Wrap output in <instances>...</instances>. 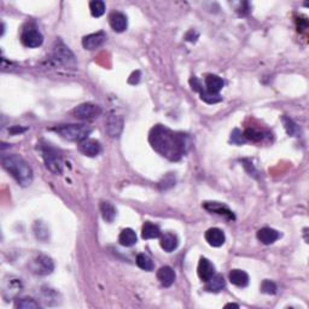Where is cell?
<instances>
[{"instance_id": "obj_1", "label": "cell", "mask_w": 309, "mask_h": 309, "mask_svg": "<svg viewBox=\"0 0 309 309\" xmlns=\"http://www.w3.org/2000/svg\"><path fill=\"white\" fill-rule=\"evenodd\" d=\"M149 140L157 153L172 161L184 156L190 148V138L186 134L176 133L161 125L153 128Z\"/></svg>"}, {"instance_id": "obj_2", "label": "cell", "mask_w": 309, "mask_h": 309, "mask_svg": "<svg viewBox=\"0 0 309 309\" xmlns=\"http://www.w3.org/2000/svg\"><path fill=\"white\" fill-rule=\"evenodd\" d=\"M2 167L19 185L28 186L33 181V171L26 159L19 154H5L1 158Z\"/></svg>"}, {"instance_id": "obj_3", "label": "cell", "mask_w": 309, "mask_h": 309, "mask_svg": "<svg viewBox=\"0 0 309 309\" xmlns=\"http://www.w3.org/2000/svg\"><path fill=\"white\" fill-rule=\"evenodd\" d=\"M40 150H41L42 158H44L45 166L49 169L51 173L55 175H59L63 172V156L60 154V151H58L57 149L53 148L50 144H45V145L40 146Z\"/></svg>"}, {"instance_id": "obj_4", "label": "cell", "mask_w": 309, "mask_h": 309, "mask_svg": "<svg viewBox=\"0 0 309 309\" xmlns=\"http://www.w3.org/2000/svg\"><path fill=\"white\" fill-rule=\"evenodd\" d=\"M53 131L57 132L65 140L81 143L87 139L92 129L86 125H63L59 127H55Z\"/></svg>"}, {"instance_id": "obj_5", "label": "cell", "mask_w": 309, "mask_h": 309, "mask_svg": "<svg viewBox=\"0 0 309 309\" xmlns=\"http://www.w3.org/2000/svg\"><path fill=\"white\" fill-rule=\"evenodd\" d=\"M53 60L65 67H75L77 64L73 52L62 41H57V46L53 50Z\"/></svg>"}, {"instance_id": "obj_6", "label": "cell", "mask_w": 309, "mask_h": 309, "mask_svg": "<svg viewBox=\"0 0 309 309\" xmlns=\"http://www.w3.org/2000/svg\"><path fill=\"white\" fill-rule=\"evenodd\" d=\"M30 270L39 275H49L51 274L55 270V263L53 261L46 255H39L37 258H34L30 265Z\"/></svg>"}, {"instance_id": "obj_7", "label": "cell", "mask_w": 309, "mask_h": 309, "mask_svg": "<svg viewBox=\"0 0 309 309\" xmlns=\"http://www.w3.org/2000/svg\"><path fill=\"white\" fill-rule=\"evenodd\" d=\"M102 114L100 106L92 103H83L75 108L74 115L78 120H93Z\"/></svg>"}, {"instance_id": "obj_8", "label": "cell", "mask_w": 309, "mask_h": 309, "mask_svg": "<svg viewBox=\"0 0 309 309\" xmlns=\"http://www.w3.org/2000/svg\"><path fill=\"white\" fill-rule=\"evenodd\" d=\"M21 41L24 46L35 49V47L41 46L42 42H44V37L37 28L29 27L23 29V32H22Z\"/></svg>"}, {"instance_id": "obj_9", "label": "cell", "mask_w": 309, "mask_h": 309, "mask_svg": "<svg viewBox=\"0 0 309 309\" xmlns=\"http://www.w3.org/2000/svg\"><path fill=\"white\" fill-rule=\"evenodd\" d=\"M190 85H191L192 90L196 91V92H199V95H201V99L204 100V102L208 104H215V103L221 102L222 100V98L220 97L219 95H212V93L208 92L206 88H203L201 81H199L197 77H193L190 78Z\"/></svg>"}, {"instance_id": "obj_10", "label": "cell", "mask_w": 309, "mask_h": 309, "mask_svg": "<svg viewBox=\"0 0 309 309\" xmlns=\"http://www.w3.org/2000/svg\"><path fill=\"white\" fill-rule=\"evenodd\" d=\"M106 34L104 32L93 33V34L86 35L82 39V46L83 49L88 50V51H95V50L99 49L100 46L105 42Z\"/></svg>"}, {"instance_id": "obj_11", "label": "cell", "mask_w": 309, "mask_h": 309, "mask_svg": "<svg viewBox=\"0 0 309 309\" xmlns=\"http://www.w3.org/2000/svg\"><path fill=\"white\" fill-rule=\"evenodd\" d=\"M106 131L111 138H118L123 131V118L122 116L111 115L109 116L106 122Z\"/></svg>"}, {"instance_id": "obj_12", "label": "cell", "mask_w": 309, "mask_h": 309, "mask_svg": "<svg viewBox=\"0 0 309 309\" xmlns=\"http://www.w3.org/2000/svg\"><path fill=\"white\" fill-rule=\"evenodd\" d=\"M206 240L210 247L220 248L226 242V237H225V233L222 230L214 227V229H209L206 232Z\"/></svg>"}, {"instance_id": "obj_13", "label": "cell", "mask_w": 309, "mask_h": 309, "mask_svg": "<svg viewBox=\"0 0 309 309\" xmlns=\"http://www.w3.org/2000/svg\"><path fill=\"white\" fill-rule=\"evenodd\" d=\"M175 272H174L173 268L169 267V266H163V267L159 268L158 272H157V279L159 280V283H161L164 288H169V286L173 285L174 282H175Z\"/></svg>"}, {"instance_id": "obj_14", "label": "cell", "mask_w": 309, "mask_h": 309, "mask_svg": "<svg viewBox=\"0 0 309 309\" xmlns=\"http://www.w3.org/2000/svg\"><path fill=\"white\" fill-rule=\"evenodd\" d=\"M197 273H198V277L201 278V280L207 282L209 280L212 275L215 274V267L212 262L206 257H202L199 260L198 268H197Z\"/></svg>"}, {"instance_id": "obj_15", "label": "cell", "mask_w": 309, "mask_h": 309, "mask_svg": "<svg viewBox=\"0 0 309 309\" xmlns=\"http://www.w3.org/2000/svg\"><path fill=\"white\" fill-rule=\"evenodd\" d=\"M80 151L88 157H96L102 151V146H100V144L97 140L86 139V140L80 143Z\"/></svg>"}, {"instance_id": "obj_16", "label": "cell", "mask_w": 309, "mask_h": 309, "mask_svg": "<svg viewBox=\"0 0 309 309\" xmlns=\"http://www.w3.org/2000/svg\"><path fill=\"white\" fill-rule=\"evenodd\" d=\"M204 209H207L208 212H215V214H219V215H224L226 216L227 219L230 220H234L235 216L234 214L232 212V210L229 209V207H226L225 204L221 203H217V202H206L203 204Z\"/></svg>"}, {"instance_id": "obj_17", "label": "cell", "mask_w": 309, "mask_h": 309, "mask_svg": "<svg viewBox=\"0 0 309 309\" xmlns=\"http://www.w3.org/2000/svg\"><path fill=\"white\" fill-rule=\"evenodd\" d=\"M110 26L116 33H122L127 29L128 21L127 17L122 12H113L110 15Z\"/></svg>"}, {"instance_id": "obj_18", "label": "cell", "mask_w": 309, "mask_h": 309, "mask_svg": "<svg viewBox=\"0 0 309 309\" xmlns=\"http://www.w3.org/2000/svg\"><path fill=\"white\" fill-rule=\"evenodd\" d=\"M280 237V233L275 230L270 229V227H265V229H261L257 232V239L260 240L262 244L265 245H270L274 242H277Z\"/></svg>"}, {"instance_id": "obj_19", "label": "cell", "mask_w": 309, "mask_h": 309, "mask_svg": "<svg viewBox=\"0 0 309 309\" xmlns=\"http://www.w3.org/2000/svg\"><path fill=\"white\" fill-rule=\"evenodd\" d=\"M224 80L217 75L209 74L206 77V90L212 95H219L220 91L224 87Z\"/></svg>"}, {"instance_id": "obj_20", "label": "cell", "mask_w": 309, "mask_h": 309, "mask_svg": "<svg viewBox=\"0 0 309 309\" xmlns=\"http://www.w3.org/2000/svg\"><path fill=\"white\" fill-rule=\"evenodd\" d=\"M230 282H231L233 285L238 286V288H245V286L249 284V275L248 273H245L244 270H231L229 275Z\"/></svg>"}, {"instance_id": "obj_21", "label": "cell", "mask_w": 309, "mask_h": 309, "mask_svg": "<svg viewBox=\"0 0 309 309\" xmlns=\"http://www.w3.org/2000/svg\"><path fill=\"white\" fill-rule=\"evenodd\" d=\"M179 239L174 233H166L163 237L161 238V247L164 251L172 252L178 248Z\"/></svg>"}, {"instance_id": "obj_22", "label": "cell", "mask_w": 309, "mask_h": 309, "mask_svg": "<svg viewBox=\"0 0 309 309\" xmlns=\"http://www.w3.org/2000/svg\"><path fill=\"white\" fill-rule=\"evenodd\" d=\"M225 285L226 283H225L224 277L220 274H214L209 280H207L206 289L209 292H220L222 289H225Z\"/></svg>"}, {"instance_id": "obj_23", "label": "cell", "mask_w": 309, "mask_h": 309, "mask_svg": "<svg viewBox=\"0 0 309 309\" xmlns=\"http://www.w3.org/2000/svg\"><path fill=\"white\" fill-rule=\"evenodd\" d=\"M118 242H120L121 245H123V247H126V248L133 247V245L136 243L135 232H134L132 229L123 230V231L120 233V237H118Z\"/></svg>"}, {"instance_id": "obj_24", "label": "cell", "mask_w": 309, "mask_h": 309, "mask_svg": "<svg viewBox=\"0 0 309 309\" xmlns=\"http://www.w3.org/2000/svg\"><path fill=\"white\" fill-rule=\"evenodd\" d=\"M141 235H143L144 239H154V238H158L161 235V230L158 229V226L151 224V222H145L141 229Z\"/></svg>"}, {"instance_id": "obj_25", "label": "cell", "mask_w": 309, "mask_h": 309, "mask_svg": "<svg viewBox=\"0 0 309 309\" xmlns=\"http://www.w3.org/2000/svg\"><path fill=\"white\" fill-rule=\"evenodd\" d=\"M100 212H102V216L104 221L106 222H113L116 217V209L110 202H103L100 204Z\"/></svg>"}, {"instance_id": "obj_26", "label": "cell", "mask_w": 309, "mask_h": 309, "mask_svg": "<svg viewBox=\"0 0 309 309\" xmlns=\"http://www.w3.org/2000/svg\"><path fill=\"white\" fill-rule=\"evenodd\" d=\"M90 10L93 17H100L105 14V4L102 0H93L90 4Z\"/></svg>"}, {"instance_id": "obj_27", "label": "cell", "mask_w": 309, "mask_h": 309, "mask_svg": "<svg viewBox=\"0 0 309 309\" xmlns=\"http://www.w3.org/2000/svg\"><path fill=\"white\" fill-rule=\"evenodd\" d=\"M136 265L138 267H140L144 270H154V262L148 255L145 254H139L136 256Z\"/></svg>"}, {"instance_id": "obj_28", "label": "cell", "mask_w": 309, "mask_h": 309, "mask_svg": "<svg viewBox=\"0 0 309 309\" xmlns=\"http://www.w3.org/2000/svg\"><path fill=\"white\" fill-rule=\"evenodd\" d=\"M42 297H44V302L47 306H57L59 303V300H57L58 295L52 290V289H46L42 291Z\"/></svg>"}, {"instance_id": "obj_29", "label": "cell", "mask_w": 309, "mask_h": 309, "mask_svg": "<svg viewBox=\"0 0 309 309\" xmlns=\"http://www.w3.org/2000/svg\"><path fill=\"white\" fill-rule=\"evenodd\" d=\"M283 122H284V126H285V129H286V132H288L289 135H291V136L300 135V133H301L300 127H298V126L296 125V123L293 122L292 120H290V118H288V117H283Z\"/></svg>"}, {"instance_id": "obj_30", "label": "cell", "mask_w": 309, "mask_h": 309, "mask_svg": "<svg viewBox=\"0 0 309 309\" xmlns=\"http://www.w3.org/2000/svg\"><path fill=\"white\" fill-rule=\"evenodd\" d=\"M34 231H35V234H37V237L39 238L40 240H44V242L45 240H47V238H49L50 235L49 229H47V227L45 226L41 221L35 222Z\"/></svg>"}, {"instance_id": "obj_31", "label": "cell", "mask_w": 309, "mask_h": 309, "mask_svg": "<svg viewBox=\"0 0 309 309\" xmlns=\"http://www.w3.org/2000/svg\"><path fill=\"white\" fill-rule=\"evenodd\" d=\"M16 308L19 309H35V308H40V305L35 300L30 297L26 298H21L19 302L16 303Z\"/></svg>"}, {"instance_id": "obj_32", "label": "cell", "mask_w": 309, "mask_h": 309, "mask_svg": "<svg viewBox=\"0 0 309 309\" xmlns=\"http://www.w3.org/2000/svg\"><path fill=\"white\" fill-rule=\"evenodd\" d=\"M243 135H244V138L247 139V140L251 141H260L263 139V133L256 128H248L247 131L243 133Z\"/></svg>"}, {"instance_id": "obj_33", "label": "cell", "mask_w": 309, "mask_h": 309, "mask_svg": "<svg viewBox=\"0 0 309 309\" xmlns=\"http://www.w3.org/2000/svg\"><path fill=\"white\" fill-rule=\"evenodd\" d=\"M261 291L267 295H274L277 293V285L272 280H263L261 284Z\"/></svg>"}, {"instance_id": "obj_34", "label": "cell", "mask_w": 309, "mask_h": 309, "mask_svg": "<svg viewBox=\"0 0 309 309\" xmlns=\"http://www.w3.org/2000/svg\"><path fill=\"white\" fill-rule=\"evenodd\" d=\"M174 185H175V176L172 173H169L168 175H166L162 179V181H159L158 186L161 190H168L171 187H173Z\"/></svg>"}, {"instance_id": "obj_35", "label": "cell", "mask_w": 309, "mask_h": 309, "mask_svg": "<svg viewBox=\"0 0 309 309\" xmlns=\"http://www.w3.org/2000/svg\"><path fill=\"white\" fill-rule=\"evenodd\" d=\"M231 141L233 144H237V145H242V144L247 141V139L244 138V135H243V133L239 129H234L231 134Z\"/></svg>"}, {"instance_id": "obj_36", "label": "cell", "mask_w": 309, "mask_h": 309, "mask_svg": "<svg viewBox=\"0 0 309 309\" xmlns=\"http://www.w3.org/2000/svg\"><path fill=\"white\" fill-rule=\"evenodd\" d=\"M139 80H140V72H134L131 75V77L128 78V82L132 83V85H135V83L139 82Z\"/></svg>"}, {"instance_id": "obj_37", "label": "cell", "mask_w": 309, "mask_h": 309, "mask_svg": "<svg viewBox=\"0 0 309 309\" xmlns=\"http://www.w3.org/2000/svg\"><path fill=\"white\" fill-rule=\"evenodd\" d=\"M225 307H226V308H229V307H234V308H239V306H238V305H234V303H229V305H226V306H225Z\"/></svg>"}]
</instances>
